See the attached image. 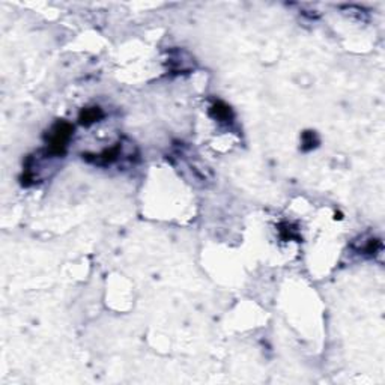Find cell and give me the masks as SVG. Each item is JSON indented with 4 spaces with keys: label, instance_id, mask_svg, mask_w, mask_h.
Segmentation results:
<instances>
[{
    "label": "cell",
    "instance_id": "6da1fadb",
    "mask_svg": "<svg viewBox=\"0 0 385 385\" xmlns=\"http://www.w3.org/2000/svg\"><path fill=\"white\" fill-rule=\"evenodd\" d=\"M74 128L68 122H59L56 124L53 129L50 131V138H49V152L52 155H62L66 149V145L69 141V137L72 135Z\"/></svg>",
    "mask_w": 385,
    "mask_h": 385
},
{
    "label": "cell",
    "instance_id": "7a4b0ae2",
    "mask_svg": "<svg viewBox=\"0 0 385 385\" xmlns=\"http://www.w3.org/2000/svg\"><path fill=\"white\" fill-rule=\"evenodd\" d=\"M184 56H187L185 53H182V52H175V55L173 56H170V61H169V64H170V68L173 69V71H176V72H184V71H188V69H191L192 68V62L191 59H188V61H184Z\"/></svg>",
    "mask_w": 385,
    "mask_h": 385
},
{
    "label": "cell",
    "instance_id": "3957f363",
    "mask_svg": "<svg viewBox=\"0 0 385 385\" xmlns=\"http://www.w3.org/2000/svg\"><path fill=\"white\" fill-rule=\"evenodd\" d=\"M211 115L217 121H221V122H227V121L230 122V119H232V110L224 103H215L211 109Z\"/></svg>",
    "mask_w": 385,
    "mask_h": 385
},
{
    "label": "cell",
    "instance_id": "277c9868",
    "mask_svg": "<svg viewBox=\"0 0 385 385\" xmlns=\"http://www.w3.org/2000/svg\"><path fill=\"white\" fill-rule=\"evenodd\" d=\"M100 118H103V112L100 107H90V109H84L80 115V121L84 125H89L95 121H98Z\"/></svg>",
    "mask_w": 385,
    "mask_h": 385
},
{
    "label": "cell",
    "instance_id": "5b68a950",
    "mask_svg": "<svg viewBox=\"0 0 385 385\" xmlns=\"http://www.w3.org/2000/svg\"><path fill=\"white\" fill-rule=\"evenodd\" d=\"M316 143H318V138H316V134H315V132H312V131L304 132V135H303L304 149H312V148L316 146Z\"/></svg>",
    "mask_w": 385,
    "mask_h": 385
}]
</instances>
